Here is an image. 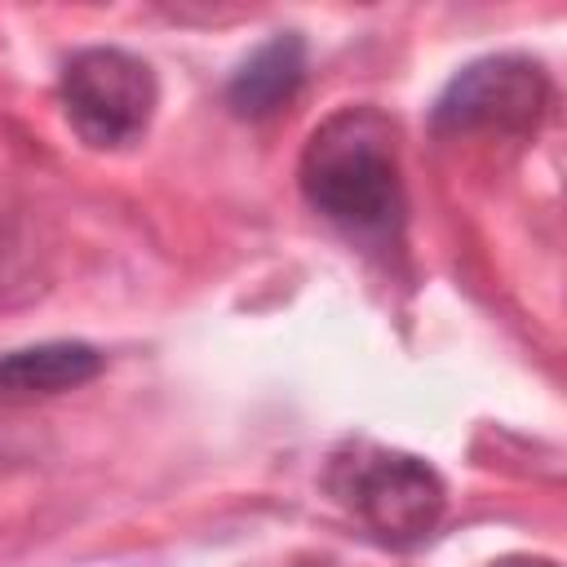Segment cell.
Here are the masks:
<instances>
[{
  "instance_id": "cell-6",
  "label": "cell",
  "mask_w": 567,
  "mask_h": 567,
  "mask_svg": "<svg viewBox=\"0 0 567 567\" xmlns=\"http://www.w3.org/2000/svg\"><path fill=\"white\" fill-rule=\"evenodd\" d=\"M106 368L89 341H35L0 354V394H66Z\"/></svg>"
},
{
  "instance_id": "cell-1",
  "label": "cell",
  "mask_w": 567,
  "mask_h": 567,
  "mask_svg": "<svg viewBox=\"0 0 567 567\" xmlns=\"http://www.w3.org/2000/svg\"><path fill=\"white\" fill-rule=\"evenodd\" d=\"M297 182L306 204L350 239L385 244L403 221L399 133L377 106H341L301 146Z\"/></svg>"
},
{
  "instance_id": "cell-2",
  "label": "cell",
  "mask_w": 567,
  "mask_h": 567,
  "mask_svg": "<svg viewBox=\"0 0 567 567\" xmlns=\"http://www.w3.org/2000/svg\"><path fill=\"white\" fill-rule=\"evenodd\" d=\"M323 487L390 549L430 540L447 509V487L430 461L372 439H346L328 456Z\"/></svg>"
},
{
  "instance_id": "cell-4",
  "label": "cell",
  "mask_w": 567,
  "mask_h": 567,
  "mask_svg": "<svg viewBox=\"0 0 567 567\" xmlns=\"http://www.w3.org/2000/svg\"><path fill=\"white\" fill-rule=\"evenodd\" d=\"M549 111V75L527 53H487L465 62L434 97L439 133H509L527 137Z\"/></svg>"
},
{
  "instance_id": "cell-8",
  "label": "cell",
  "mask_w": 567,
  "mask_h": 567,
  "mask_svg": "<svg viewBox=\"0 0 567 567\" xmlns=\"http://www.w3.org/2000/svg\"><path fill=\"white\" fill-rule=\"evenodd\" d=\"M487 567H558V563L545 558V554H505V558H496Z\"/></svg>"
},
{
  "instance_id": "cell-7",
  "label": "cell",
  "mask_w": 567,
  "mask_h": 567,
  "mask_svg": "<svg viewBox=\"0 0 567 567\" xmlns=\"http://www.w3.org/2000/svg\"><path fill=\"white\" fill-rule=\"evenodd\" d=\"M31 288H40V284H35L27 248L0 230V301H13L18 292H31Z\"/></svg>"
},
{
  "instance_id": "cell-5",
  "label": "cell",
  "mask_w": 567,
  "mask_h": 567,
  "mask_svg": "<svg viewBox=\"0 0 567 567\" xmlns=\"http://www.w3.org/2000/svg\"><path fill=\"white\" fill-rule=\"evenodd\" d=\"M306 84V40L297 31H275L261 40L226 80V106L244 120H266L288 106Z\"/></svg>"
},
{
  "instance_id": "cell-3",
  "label": "cell",
  "mask_w": 567,
  "mask_h": 567,
  "mask_svg": "<svg viewBox=\"0 0 567 567\" xmlns=\"http://www.w3.org/2000/svg\"><path fill=\"white\" fill-rule=\"evenodd\" d=\"M58 102L84 146L120 151L142 142V133L151 128L159 106V80L146 58L115 44H89L62 62Z\"/></svg>"
}]
</instances>
